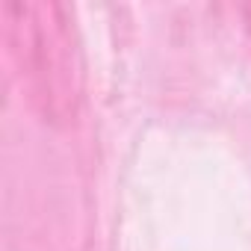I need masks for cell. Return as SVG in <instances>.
Listing matches in <instances>:
<instances>
[{
    "label": "cell",
    "mask_w": 251,
    "mask_h": 251,
    "mask_svg": "<svg viewBox=\"0 0 251 251\" xmlns=\"http://www.w3.org/2000/svg\"><path fill=\"white\" fill-rule=\"evenodd\" d=\"M242 21H245V30H248V36H251V3H248V6H242Z\"/></svg>",
    "instance_id": "2"
},
{
    "label": "cell",
    "mask_w": 251,
    "mask_h": 251,
    "mask_svg": "<svg viewBox=\"0 0 251 251\" xmlns=\"http://www.w3.org/2000/svg\"><path fill=\"white\" fill-rule=\"evenodd\" d=\"M6 42L15 59L21 89L45 124L68 127L83 106L86 62L74 12L65 3H12L3 6Z\"/></svg>",
    "instance_id": "1"
}]
</instances>
